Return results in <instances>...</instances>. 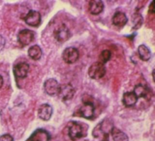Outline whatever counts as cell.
I'll return each mask as SVG.
<instances>
[{
  "label": "cell",
  "instance_id": "1",
  "mask_svg": "<svg viewBox=\"0 0 155 141\" xmlns=\"http://www.w3.org/2000/svg\"><path fill=\"white\" fill-rule=\"evenodd\" d=\"M106 73V68L105 65L99 62H95L89 67L88 74L91 79L98 80L102 78Z\"/></svg>",
  "mask_w": 155,
  "mask_h": 141
},
{
  "label": "cell",
  "instance_id": "2",
  "mask_svg": "<svg viewBox=\"0 0 155 141\" xmlns=\"http://www.w3.org/2000/svg\"><path fill=\"white\" fill-rule=\"evenodd\" d=\"M79 56L78 50L75 47H67L62 52V57L64 61L68 64L76 62Z\"/></svg>",
  "mask_w": 155,
  "mask_h": 141
},
{
  "label": "cell",
  "instance_id": "3",
  "mask_svg": "<svg viewBox=\"0 0 155 141\" xmlns=\"http://www.w3.org/2000/svg\"><path fill=\"white\" fill-rule=\"evenodd\" d=\"M53 36L58 42L62 43L67 41L70 38V31L66 25L62 24L55 28L53 31Z\"/></svg>",
  "mask_w": 155,
  "mask_h": 141
},
{
  "label": "cell",
  "instance_id": "4",
  "mask_svg": "<svg viewBox=\"0 0 155 141\" xmlns=\"http://www.w3.org/2000/svg\"><path fill=\"white\" fill-rule=\"evenodd\" d=\"M133 92L138 99L143 98L147 101L150 100L153 96V93L151 89L148 86L142 84L136 85Z\"/></svg>",
  "mask_w": 155,
  "mask_h": 141
},
{
  "label": "cell",
  "instance_id": "5",
  "mask_svg": "<svg viewBox=\"0 0 155 141\" xmlns=\"http://www.w3.org/2000/svg\"><path fill=\"white\" fill-rule=\"evenodd\" d=\"M68 134L72 140H76L84 136L82 126L74 121L70 122V124L68 126Z\"/></svg>",
  "mask_w": 155,
  "mask_h": 141
},
{
  "label": "cell",
  "instance_id": "6",
  "mask_svg": "<svg viewBox=\"0 0 155 141\" xmlns=\"http://www.w3.org/2000/svg\"><path fill=\"white\" fill-rule=\"evenodd\" d=\"M95 107L92 102L87 100L84 102L83 105L79 110L80 116L87 119H92L94 115Z\"/></svg>",
  "mask_w": 155,
  "mask_h": 141
},
{
  "label": "cell",
  "instance_id": "7",
  "mask_svg": "<svg viewBox=\"0 0 155 141\" xmlns=\"http://www.w3.org/2000/svg\"><path fill=\"white\" fill-rule=\"evenodd\" d=\"M75 93L74 87L70 84H65L60 85L59 90L58 94L62 100L67 101L71 99Z\"/></svg>",
  "mask_w": 155,
  "mask_h": 141
},
{
  "label": "cell",
  "instance_id": "8",
  "mask_svg": "<svg viewBox=\"0 0 155 141\" xmlns=\"http://www.w3.org/2000/svg\"><path fill=\"white\" fill-rule=\"evenodd\" d=\"M24 20L27 25L37 27L41 22V15L39 11L31 10L25 16Z\"/></svg>",
  "mask_w": 155,
  "mask_h": 141
},
{
  "label": "cell",
  "instance_id": "9",
  "mask_svg": "<svg viewBox=\"0 0 155 141\" xmlns=\"http://www.w3.org/2000/svg\"><path fill=\"white\" fill-rule=\"evenodd\" d=\"M17 38L19 43L22 46H26L34 40L35 33L29 29H24L18 33Z\"/></svg>",
  "mask_w": 155,
  "mask_h": 141
},
{
  "label": "cell",
  "instance_id": "10",
  "mask_svg": "<svg viewBox=\"0 0 155 141\" xmlns=\"http://www.w3.org/2000/svg\"><path fill=\"white\" fill-rule=\"evenodd\" d=\"M59 88L60 84L53 78L46 80L44 84V88L45 93L51 96L58 95Z\"/></svg>",
  "mask_w": 155,
  "mask_h": 141
},
{
  "label": "cell",
  "instance_id": "11",
  "mask_svg": "<svg viewBox=\"0 0 155 141\" xmlns=\"http://www.w3.org/2000/svg\"><path fill=\"white\" fill-rule=\"evenodd\" d=\"M29 68V65L27 63L24 62H19L13 67V74L16 78L24 79L27 77Z\"/></svg>",
  "mask_w": 155,
  "mask_h": 141
},
{
  "label": "cell",
  "instance_id": "12",
  "mask_svg": "<svg viewBox=\"0 0 155 141\" xmlns=\"http://www.w3.org/2000/svg\"><path fill=\"white\" fill-rule=\"evenodd\" d=\"M53 114V109L52 107L48 103L42 104L38 111V114L39 117L45 121L48 120Z\"/></svg>",
  "mask_w": 155,
  "mask_h": 141
},
{
  "label": "cell",
  "instance_id": "13",
  "mask_svg": "<svg viewBox=\"0 0 155 141\" xmlns=\"http://www.w3.org/2000/svg\"><path fill=\"white\" fill-rule=\"evenodd\" d=\"M50 136L48 131L43 129L35 130L29 138V141H49Z\"/></svg>",
  "mask_w": 155,
  "mask_h": 141
},
{
  "label": "cell",
  "instance_id": "14",
  "mask_svg": "<svg viewBox=\"0 0 155 141\" xmlns=\"http://www.w3.org/2000/svg\"><path fill=\"white\" fill-rule=\"evenodd\" d=\"M104 5L102 1L92 0L88 2V10L93 15L100 14L104 10Z\"/></svg>",
  "mask_w": 155,
  "mask_h": 141
},
{
  "label": "cell",
  "instance_id": "15",
  "mask_svg": "<svg viewBox=\"0 0 155 141\" xmlns=\"http://www.w3.org/2000/svg\"><path fill=\"white\" fill-rule=\"evenodd\" d=\"M127 22L128 18L126 15L121 11L116 12L112 18L113 24L118 27H124L126 25Z\"/></svg>",
  "mask_w": 155,
  "mask_h": 141
},
{
  "label": "cell",
  "instance_id": "16",
  "mask_svg": "<svg viewBox=\"0 0 155 141\" xmlns=\"http://www.w3.org/2000/svg\"><path fill=\"white\" fill-rule=\"evenodd\" d=\"M137 99L133 91H127L124 93L122 101L125 107H131L137 103Z\"/></svg>",
  "mask_w": 155,
  "mask_h": 141
},
{
  "label": "cell",
  "instance_id": "17",
  "mask_svg": "<svg viewBox=\"0 0 155 141\" xmlns=\"http://www.w3.org/2000/svg\"><path fill=\"white\" fill-rule=\"evenodd\" d=\"M111 134L114 141H128L127 135L117 128L114 126L112 127Z\"/></svg>",
  "mask_w": 155,
  "mask_h": 141
},
{
  "label": "cell",
  "instance_id": "18",
  "mask_svg": "<svg viewBox=\"0 0 155 141\" xmlns=\"http://www.w3.org/2000/svg\"><path fill=\"white\" fill-rule=\"evenodd\" d=\"M42 54V50L41 47L38 45H34L30 47L28 50V55L33 60L38 61L40 59Z\"/></svg>",
  "mask_w": 155,
  "mask_h": 141
},
{
  "label": "cell",
  "instance_id": "19",
  "mask_svg": "<svg viewBox=\"0 0 155 141\" xmlns=\"http://www.w3.org/2000/svg\"><path fill=\"white\" fill-rule=\"evenodd\" d=\"M137 52L140 59L143 61H148L151 58V51L150 49L143 44L139 46Z\"/></svg>",
  "mask_w": 155,
  "mask_h": 141
},
{
  "label": "cell",
  "instance_id": "20",
  "mask_svg": "<svg viewBox=\"0 0 155 141\" xmlns=\"http://www.w3.org/2000/svg\"><path fill=\"white\" fill-rule=\"evenodd\" d=\"M143 18L142 15L138 13H134L132 16V22L133 24V29L137 30L139 29L143 24Z\"/></svg>",
  "mask_w": 155,
  "mask_h": 141
},
{
  "label": "cell",
  "instance_id": "21",
  "mask_svg": "<svg viewBox=\"0 0 155 141\" xmlns=\"http://www.w3.org/2000/svg\"><path fill=\"white\" fill-rule=\"evenodd\" d=\"M111 56V53L108 50H103L99 56V62L105 65L107 62L110 61Z\"/></svg>",
  "mask_w": 155,
  "mask_h": 141
},
{
  "label": "cell",
  "instance_id": "22",
  "mask_svg": "<svg viewBox=\"0 0 155 141\" xmlns=\"http://www.w3.org/2000/svg\"><path fill=\"white\" fill-rule=\"evenodd\" d=\"M0 141H14L13 137L8 134H5L0 136Z\"/></svg>",
  "mask_w": 155,
  "mask_h": 141
},
{
  "label": "cell",
  "instance_id": "23",
  "mask_svg": "<svg viewBox=\"0 0 155 141\" xmlns=\"http://www.w3.org/2000/svg\"><path fill=\"white\" fill-rule=\"evenodd\" d=\"M5 38L2 36L0 35V51L2 50V49L5 46Z\"/></svg>",
  "mask_w": 155,
  "mask_h": 141
},
{
  "label": "cell",
  "instance_id": "24",
  "mask_svg": "<svg viewBox=\"0 0 155 141\" xmlns=\"http://www.w3.org/2000/svg\"><path fill=\"white\" fill-rule=\"evenodd\" d=\"M149 12H150V13H151V14H154V1H153L151 2V3L150 4V5H149Z\"/></svg>",
  "mask_w": 155,
  "mask_h": 141
},
{
  "label": "cell",
  "instance_id": "25",
  "mask_svg": "<svg viewBox=\"0 0 155 141\" xmlns=\"http://www.w3.org/2000/svg\"><path fill=\"white\" fill-rule=\"evenodd\" d=\"M103 141H109V139H108V133H104V134Z\"/></svg>",
  "mask_w": 155,
  "mask_h": 141
},
{
  "label": "cell",
  "instance_id": "26",
  "mask_svg": "<svg viewBox=\"0 0 155 141\" xmlns=\"http://www.w3.org/2000/svg\"><path fill=\"white\" fill-rule=\"evenodd\" d=\"M3 84H4V80H3L2 76L0 74V88L2 87Z\"/></svg>",
  "mask_w": 155,
  "mask_h": 141
},
{
  "label": "cell",
  "instance_id": "27",
  "mask_svg": "<svg viewBox=\"0 0 155 141\" xmlns=\"http://www.w3.org/2000/svg\"><path fill=\"white\" fill-rule=\"evenodd\" d=\"M154 70H153V72H152V77H153V80H154Z\"/></svg>",
  "mask_w": 155,
  "mask_h": 141
}]
</instances>
